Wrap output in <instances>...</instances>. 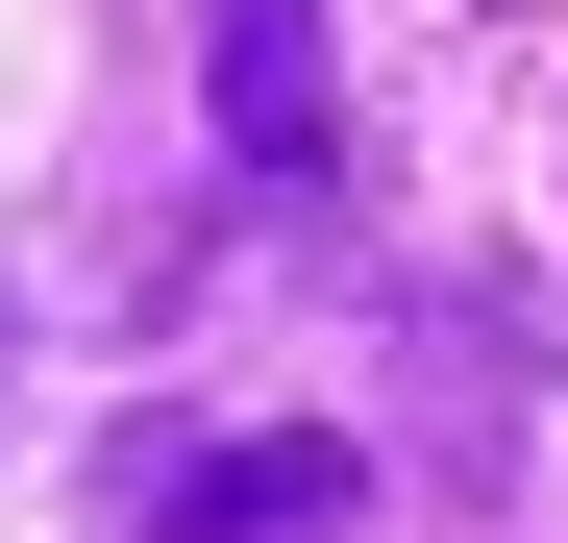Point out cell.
Wrapping results in <instances>:
<instances>
[{
  "label": "cell",
  "mask_w": 568,
  "mask_h": 543,
  "mask_svg": "<svg viewBox=\"0 0 568 543\" xmlns=\"http://www.w3.org/2000/svg\"><path fill=\"white\" fill-rule=\"evenodd\" d=\"M199 74H223V173H247V198H322V173H346V50H322V0H199Z\"/></svg>",
  "instance_id": "obj_2"
},
{
  "label": "cell",
  "mask_w": 568,
  "mask_h": 543,
  "mask_svg": "<svg viewBox=\"0 0 568 543\" xmlns=\"http://www.w3.org/2000/svg\"><path fill=\"white\" fill-rule=\"evenodd\" d=\"M100 494H124V543H371V444H322V420H149Z\"/></svg>",
  "instance_id": "obj_1"
}]
</instances>
